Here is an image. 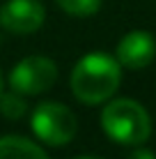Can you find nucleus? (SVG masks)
Returning <instances> with one entry per match:
<instances>
[{"label":"nucleus","mask_w":156,"mask_h":159,"mask_svg":"<svg viewBox=\"0 0 156 159\" xmlns=\"http://www.w3.org/2000/svg\"><path fill=\"white\" fill-rule=\"evenodd\" d=\"M46 9L39 0H7L0 7V25L16 35H30L39 30Z\"/></svg>","instance_id":"5"},{"label":"nucleus","mask_w":156,"mask_h":159,"mask_svg":"<svg viewBox=\"0 0 156 159\" xmlns=\"http://www.w3.org/2000/svg\"><path fill=\"white\" fill-rule=\"evenodd\" d=\"M122 81V65L108 53H87L71 72V92L83 104H101L117 92Z\"/></svg>","instance_id":"1"},{"label":"nucleus","mask_w":156,"mask_h":159,"mask_svg":"<svg viewBox=\"0 0 156 159\" xmlns=\"http://www.w3.org/2000/svg\"><path fill=\"white\" fill-rule=\"evenodd\" d=\"M0 159H51V157L30 139L2 136L0 139Z\"/></svg>","instance_id":"7"},{"label":"nucleus","mask_w":156,"mask_h":159,"mask_svg":"<svg viewBox=\"0 0 156 159\" xmlns=\"http://www.w3.org/2000/svg\"><path fill=\"white\" fill-rule=\"evenodd\" d=\"M30 127L39 141L48 145H64L74 141L78 131V120L64 104L57 102H41L35 106L30 118Z\"/></svg>","instance_id":"3"},{"label":"nucleus","mask_w":156,"mask_h":159,"mask_svg":"<svg viewBox=\"0 0 156 159\" xmlns=\"http://www.w3.org/2000/svg\"><path fill=\"white\" fill-rule=\"evenodd\" d=\"M28 111V102H25V95H21V92H7V95H2L0 92V113H2L5 118L9 120H19L23 118V113Z\"/></svg>","instance_id":"8"},{"label":"nucleus","mask_w":156,"mask_h":159,"mask_svg":"<svg viewBox=\"0 0 156 159\" xmlns=\"http://www.w3.org/2000/svg\"><path fill=\"white\" fill-rule=\"evenodd\" d=\"M57 81V65L44 56H28L9 72V85L21 95H41Z\"/></svg>","instance_id":"4"},{"label":"nucleus","mask_w":156,"mask_h":159,"mask_svg":"<svg viewBox=\"0 0 156 159\" xmlns=\"http://www.w3.org/2000/svg\"><path fill=\"white\" fill-rule=\"evenodd\" d=\"M126 159H156V155L152 150H147V148H138V150H133Z\"/></svg>","instance_id":"10"},{"label":"nucleus","mask_w":156,"mask_h":159,"mask_svg":"<svg viewBox=\"0 0 156 159\" xmlns=\"http://www.w3.org/2000/svg\"><path fill=\"white\" fill-rule=\"evenodd\" d=\"M101 127L115 143L140 145L152 134V120L138 102L115 99L101 111Z\"/></svg>","instance_id":"2"},{"label":"nucleus","mask_w":156,"mask_h":159,"mask_svg":"<svg viewBox=\"0 0 156 159\" xmlns=\"http://www.w3.org/2000/svg\"><path fill=\"white\" fill-rule=\"evenodd\" d=\"M115 58L120 60V65H124L129 69H142L147 65H152L156 58V39L152 32L145 30H133L124 35L117 44Z\"/></svg>","instance_id":"6"},{"label":"nucleus","mask_w":156,"mask_h":159,"mask_svg":"<svg viewBox=\"0 0 156 159\" xmlns=\"http://www.w3.org/2000/svg\"><path fill=\"white\" fill-rule=\"evenodd\" d=\"M55 2L71 16H92L101 7V0H55Z\"/></svg>","instance_id":"9"},{"label":"nucleus","mask_w":156,"mask_h":159,"mask_svg":"<svg viewBox=\"0 0 156 159\" xmlns=\"http://www.w3.org/2000/svg\"><path fill=\"white\" fill-rule=\"evenodd\" d=\"M0 92H2V74H0Z\"/></svg>","instance_id":"12"},{"label":"nucleus","mask_w":156,"mask_h":159,"mask_svg":"<svg viewBox=\"0 0 156 159\" xmlns=\"http://www.w3.org/2000/svg\"><path fill=\"white\" fill-rule=\"evenodd\" d=\"M76 159H103V157H76Z\"/></svg>","instance_id":"11"}]
</instances>
